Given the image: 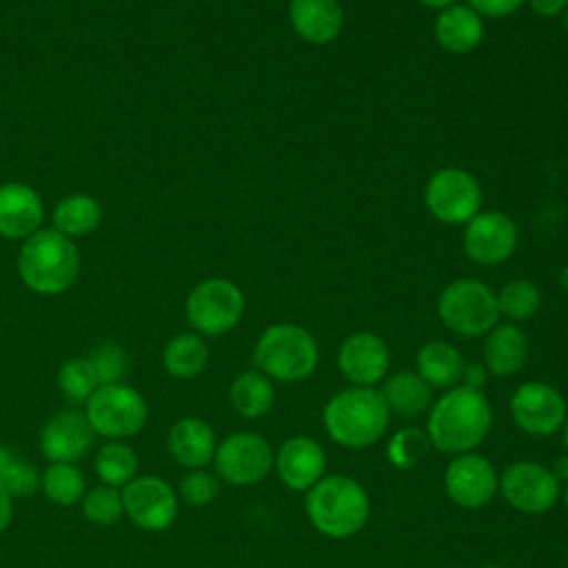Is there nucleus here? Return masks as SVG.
Returning <instances> with one entry per match:
<instances>
[{"label":"nucleus","mask_w":568,"mask_h":568,"mask_svg":"<svg viewBox=\"0 0 568 568\" xmlns=\"http://www.w3.org/2000/svg\"><path fill=\"white\" fill-rule=\"evenodd\" d=\"M493 424L490 402L481 390L457 384L428 408L426 435L430 446L448 455L473 453Z\"/></svg>","instance_id":"nucleus-1"},{"label":"nucleus","mask_w":568,"mask_h":568,"mask_svg":"<svg viewBox=\"0 0 568 568\" xmlns=\"http://www.w3.org/2000/svg\"><path fill=\"white\" fill-rule=\"evenodd\" d=\"M22 284L36 295H62L80 275V251L60 231L38 229L20 244L16 260Z\"/></svg>","instance_id":"nucleus-2"},{"label":"nucleus","mask_w":568,"mask_h":568,"mask_svg":"<svg viewBox=\"0 0 568 568\" xmlns=\"http://www.w3.org/2000/svg\"><path fill=\"white\" fill-rule=\"evenodd\" d=\"M328 437L344 448L377 444L390 424V410L375 386H348L335 393L322 413Z\"/></svg>","instance_id":"nucleus-3"},{"label":"nucleus","mask_w":568,"mask_h":568,"mask_svg":"<svg viewBox=\"0 0 568 568\" xmlns=\"http://www.w3.org/2000/svg\"><path fill=\"white\" fill-rule=\"evenodd\" d=\"M306 517L317 532L331 539L357 535L371 515L364 486L346 475H324L304 497Z\"/></svg>","instance_id":"nucleus-4"},{"label":"nucleus","mask_w":568,"mask_h":568,"mask_svg":"<svg viewBox=\"0 0 568 568\" xmlns=\"http://www.w3.org/2000/svg\"><path fill=\"white\" fill-rule=\"evenodd\" d=\"M253 364L268 379L295 384L315 373L320 346L308 328L293 322H277L266 326L257 337Z\"/></svg>","instance_id":"nucleus-5"},{"label":"nucleus","mask_w":568,"mask_h":568,"mask_svg":"<svg viewBox=\"0 0 568 568\" xmlns=\"http://www.w3.org/2000/svg\"><path fill=\"white\" fill-rule=\"evenodd\" d=\"M437 315L459 337L486 335L501 317L495 291L473 277H459L444 286L437 300Z\"/></svg>","instance_id":"nucleus-6"},{"label":"nucleus","mask_w":568,"mask_h":568,"mask_svg":"<svg viewBox=\"0 0 568 568\" xmlns=\"http://www.w3.org/2000/svg\"><path fill=\"white\" fill-rule=\"evenodd\" d=\"M95 437L131 439L144 430L149 419V404L142 393L124 382L104 384L82 406Z\"/></svg>","instance_id":"nucleus-7"},{"label":"nucleus","mask_w":568,"mask_h":568,"mask_svg":"<svg viewBox=\"0 0 568 568\" xmlns=\"http://www.w3.org/2000/svg\"><path fill=\"white\" fill-rule=\"evenodd\" d=\"M184 315L197 335H224L233 331L244 315V293L226 277H206L189 291Z\"/></svg>","instance_id":"nucleus-8"},{"label":"nucleus","mask_w":568,"mask_h":568,"mask_svg":"<svg viewBox=\"0 0 568 568\" xmlns=\"http://www.w3.org/2000/svg\"><path fill=\"white\" fill-rule=\"evenodd\" d=\"M481 184L462 166L435 171L424 186V204L442 224H466L481 209Z\"/></svg>","instance_id":"nucleus-9"},{"label":"nucleus","mask_w":568,"mask_h":568,"mask_svg":"<svg viewBox=\"0 0 568 568\" xmlns=\"http://www.w3.org/2000/svg\"><path fill=\"white\" fill-rule=\"evenodd\" d=\"M275 453L266 437L251 433V430H237L226 435L222 442H217L213 466L220 481L229 486H253L266 479V475L273 470Z\"/></svg>","instance_id":"nucleus-10"},{"label":"nucleus","mask_w":568,"mask_h":568,"mask_svg":"<svg viewBox=\"0 0 568 568\" xmlns=\"http://www.w3.org/2000/svg\"><path fill=\"white\" fill-rule=\"evenodd\" d=\"M124 517L144 532L169 530L180 515L178 490L160 475H138L122 488Z\"/></svg>","instance_id":"nucleus-11"},{"label":"nucleus","mask_w":568,"mask_h":568,"mask_svg":"<svg viewBox=\"0 0 568 568\" xmlns=\"http://www.w3.org/2000/svg\"><path fill=\"white\" fill-rule=\"evenodd\" d=\"M504 499L524 515H541L559 499V481L548 466L532 459H519L506 466L499 477Z\"/></svg>","instance_id":"nucleus-12"},{"label":"nucleus","mask_w":568,"mask_h":568,"mask_svg":"<svg viewBox=\"0 0 568 568\" xmlns=\"http://www.w3.org/2000/svg\"><path fill=\"white\" fill-rule=\"evenodd\" d=\"M464 253L479 266H497L506 262L519 244L515 220L501 211H479L464 224Z\"/></svg>","instance_id":"nucleus-13"},{"label":"nucleus","mask_w":568,"mask_h":568,"mask_svg":"<svg viewBox=\"0 0 568 568\" xmlns=\"http://www.w3.org/2000/svg\"><path fill=\"white\" fill-rule=\"evenodd\" d=\"M566 399L546 382H524L510 395L513 422L528 435L548 437L566 422Z\"/></svg>","instance_id":"nucleus-14"},{"label":"nucleus","mask_w":568,"mask_h":568,"mask_svg":"<svg viewBox=\"0 0 568 568\" xmlns=\"http://www.w3.org/2000/svg\"><path fill=\"white\" fill-rule=\"evenodd\" d=\"M444 490L459 508L477 510L493 501L499 490V475L486 457L462 453L444 470Z\"/></svg>","instance_id":"nucleus-15"},{"label":"nucleus","mask_w":568,"mask_h":568,"mask_svg":"<svg viewBox=\"0 0 568 568\" xmlns=\"http://www.w3.org/2000/svg\"><path fill=\"white\" fill-rule=\"evenodd\" d=\"M95 442V433L89 426L84 410L64 408L53 413L40 428V453L51 462L78 464L84 459Z\"/></svg>","instance_id":"nucleus-16"},{"label":"nucleus","mask_w":568,"mask_h":568,"mask_svg":"<svg viewBox=\"0 0 568 568\" xmlns=\"http://www.w3.org/2000/svg\"><path fill=\"white\" fill-rule=\"evenodd\" d=\"M390 366L388 344L371 331L351 333L337 351V368L353 386L379 384Z\"/></svg>","instance_id":"nucleus-17"},{"label":"nucleus","mask_w":568,"mask_h":568,"mask_svg":"<svg viewBox=\"0 0 568 568\" xmlns=\"http://www.w3.org/2000/svg\"><path fill=\"white\" fill-rule=\"evenodd\" d=\"M273 468L286 488L306 493L324 477L326 455L315 439L295 435L280 444Z\"/></svg>","instance_id":"nucleus-18"},{"label":"nucleus","mask_w":568,"mask_h":568,"mask_svg":"<svg viewBox=\"0 0 568 568\" xmlns=\"http://www.w3.org/2000/svg\"><path fill=\"white\" fill-rule=\"evenodd\" d=\"M44 204L40 193L27 182L0 184V237L27 240L42 229Z\"/></svg>","instance_id":"nucleus-19"},{"label":"nucleus","mask_w":568,"mask_h":568,"mask_svg":"<svg viewBox=\"0 0 568 568\" xmlns=\"http://www.w3.org/2000/svg\"><path fill=\"white\" fill-rule=\"evenodd\" d=\"M215 448V430L202 417H180L166 433V450L171 459L186 470L206 468L213 464Z\"/></svg>","instance_id":"nucleus-20"},{"label":"nucleus","mask_w":568,"mask_h":568,"mask_svg":"<svg viewBox=\"0 0 568 568\" xmlns=\"http://www.w3.org/2000/svg\"><path fill=\"white\" fill-rule=\"evenodd\" d=\"M288 22L304 42L322 47L342 33L344 9L339 0H291Z\"/></svg>","instance_id":"nucleus-21"},{"label":"nucleus","mask_w":568,"mask_h":568,"mask_svg":"<svg viewBox=\"0 0 568 568\" xmlns=\"http://www.w3.org/2000/svg\"><path fill=\"white\" fill-rule=\"evenodd\" d=\"M433 36L444 51L464 55L481 44L484 22L468 4H450L437 13Z\"/></svg>","instance_id":"nucleus-22"},{"label":"nucleus","mask_w":568,"mask_h":568,"mask_svg":"<svg viewBox=\"0 0 568 568\" xmlns=\"http://www.w3.org/2000/svg\"><path fill=\"white\" fill-rule=\"evenodd\" d=\"M528 357V339L517 324H497L484 339V366L488 375L510 377L519 373Z\"/></svg>","instance_id":"nucleus-23"},{"label":"nucleus","mask_w":568,"mask_h":568,"mask_svg":"<svg viewBox=\"0 0 568 568\" xmlns=\"http://www.w3.org/2000/svg\"><path fill=\"white\" fill-rule=\"evenodd\" d=\"M417 375L430 388H453L462 382L464 375V355L444 339L426 342L417 351Z\"/></svg>","instance_id":"nucleus-24"},{"label":"nucleus","mask_w":568,"mask_h":568,"mask_svg":"<svg viewBox=\"0 0 568 568\" xmlns=\"http://www.w3.org/2000/svg\"><path fill=\"white\" fill-rule=\"evenodd\" d=\"M379 393L388 410L402 417H415L433 404V388L417 375V371H399L384 377Z\"/></svg>","instance_id":"nucleus-25"},{"label":"nucleus","mask_w":568,"mask_h":568,"mask_svg":"<svg viewBox=\"0 0 568 568\" xmlns=\"http://www.w3.org/2000/svg\"><path fill=\"white\" fill-rule=\"evenodd\" d=\"M104 217L102 202L89 193H71L64 195L55 206H53V229L60 231L67 237H82L93 233Z\"/></svg>","instance_id":"nucleus-26"},{"label":"nucleus","mask_w":568,"mask_h":568,"mask_svg":"<svg viewBox=\"0 0 568 568\" xmlns=\"http://www.w3.org/2000/svg\"><path fill=\"white\" fill-rule=\"evenodd\" d=\"M209 364V346L195 331L173 335L162 348V368L173 379H193Z\"/></svg>","instance_id":"nucleus-27"},{"label":"nucleus","mask_w":568,"mask_h":568,"mask_svg":"<svg viewBox=\"0 0 568 568\" xmlns=\"http://www.w3.org/2000/svg\"><path fill=\"white\" fill-rule=\"evenodd\" d=\"M231 408L244 419L264 417L275 404L273 382L257 368L240 373L229 386Z\"/></svg>","instance_id":"nucleus-28"},{"label":"nucleus","mask_w":568,"mask_h":568,"mask_svg":"<svg viewBox=\"0 0 568 568\" xmlns=\"http://www.w3.org/2000/svg\"><path fill=\"white\" fill-rule=\"evenodd\" d=\"M93 473L100 484L124 488L140 475V459L135 448L124 439H104L93 455Z\"/></svg>","instance_id":"nucleus-29"},{"label":"nucleus","mask_w":568,"mask_h":568,"mask_svg":"<svg viewBox=\"0 0 568 568\" xmlns=\"http://www.w3.org/2000/svg\"><path fill=\"white\" fill-rule=\"evenodd\" d=\"M40 493L55 506H75L87 493L84 473L78 464L51 462L44 470H40Z\"/></svg>","instance_id":"nucleus-30"},{"label":"nucleus","mask_w":568,"mask_h":568,"mask_svg":"<svg viewBox=\"0 0 568 568\" xmlns=\"http://www.w3.org/2000/svg\"><path fill=\"white\" fill-rule=\"evenodd\" d=\"M0 486L13 499H27L40 490V470L31 459L0 444Z\"/></svg>","instance_id":"nucleus-31"},{"label":"nucleus","mask_w":568,"mask_h":568,"mask_svg":"<svg viewBox=\"0 0 568 568\" xmlns=\"http://www.w3.org/2000/svg\"><path fill=\"white\" fill-rule=\"evenodd\" d=\"M497 295V308L499 315H506L515 322H526L530 317H535V313L541 306V293L537 288V284H532L530 280L517 277L506 282Z\"/></svg>","instance_id":"nucleus-32"},{"label":"nucleus","mask_w":568,"mask_h":568,"mask_svg":"<svg viewBox=\"0 0 568 568\" xmlns=\"http://www.w3.org/2000/svg\"><path fill=\"white\" fill-rule=\"evenodd\" d=\"M55 382H58V388H60L62 397L69 404H82V406L93 395V390L100 386L89 357H69V359H64L58 368Z\"/></svg>","instance_id":"nucleus-33"},{"label":"nucleus","mask_w":568,"mask_h":568,"mask_svg":"<svg viewBox=\"0 0 568 568\" xmlns=\"http://www.w3.org/2000/svg\"><path fill=\"white\" fill-rule=\"evenodd\" d=\"M82 515L89 524L93 526H113L124 517V501H122V490L98 484L93 488H87L82 501H80Z\"/></svg>","instance_id":"nucleus-34"},{"label":"nucleus","mask_w":568,"mask_h":568,"mask_svg":"<svg viewBox=\"0 0 568 568\" xmlns=\"http://www.w3.org/2000/svg\"><path fill=\"white\" fill-rule=\"evenodd\" d=\"M428 448H430V439H428L426 430L402 428L388 439L386 459L390 462V466L406 470V468L417 466L426 457Z\"/></svg>","instance_id":"nucleus-35"},{"label":"nucleus","mask_w":568,"mask_h":568,"mask_svg":"<svg viewBox=\"0 0 568 568\" xmlns=\"http://www.w3.org/2000/svg\"><path fill=\"white\" fill-rule=\"evenodd\" d=\"M87 357L93 366V373H95L100 386L124 382L126 368H129V357L120 344L102 342Z\"/></svg>","instance_id":"nucleus-36"},{"label":"nucleus","mask_w":568,"mask_h":568,"mask_svg":"<svg viewBox=\"0 0 568 568\" xmlns=\"http://www.w3.org/2000/svg\"><path fill=\"white\" fill-rule=\"evenodd\" d=\"M175 490H178L180 501L202 508V506H209L215 501V497L220 493V477L206 468L186 470Z\"/></svg>","instance_id":"nucleus-37"},{"label":"nucleus","mask_w":568,"mask_h":568,"mask_svg":"<svg viewBox=\"0 0 568 568\" xmlns=\"http://www.w3.org/2000/svg\"><path fill=\"white\" fill-rule=\"evenodd\" d=\"M526 0H468V7L479 16L488 18H506L513 16Z\"/></svg>","instance_id":"nucleus-38"},{"label":"nucleus","mask_w":568,"mask_h":568,"mask_svg":"<svg viewBox=\"0 0 568 568\" xmlns=\"http://www.w3.org/2000/svg\"><path fill=\"white\" fill-rule=\"evenodd\" d=\"M486 379H488V371H486L484 362H470L464 366V375H462L464 386L481 390L486 386Z\"/></svg>","instance_id":"nucleus-39"},{"label":"nucleus","mask_w":568,"mask_h":568,"mask_svg":"<svg viewBox=\"0 0 568 568\" xmlns=\"http://www.w3.org/2000/svg\"><path fill=\"white\" fill-rule=\"evenodd\" d=\"M526 2L541 18H555L568 9V0H526Z\"/></svg>","instance_id":"nucleus-40"},{"label":"nucleus","mask_w":568,"mask_h":568,"mask_svg":"<svg viewBox=\"0 0 568 568\" xmlns=\"http://www.w3.org/2000/svg\"><path fill=\"white\" fill-rule=\"evenodd\" d=\"M13 508H16V499L0 486V535L7 532V528L13 521Z\"/></svg>","instance_id":"nucleus-41"},{"label":"nucleus","mask_w":568,"mask_h":568,"mask_svg":"<svg viewBox=\"0 0 568 568\" xmlns=\"http://www.w3.org/2000/svg\"><path fill=\"white\" fill-rule=\"evenodd\" d=\"M550 470H552V475L557 477V481H559V484H561V481H568V455L557 457V459L552 462Z\"/></svg>","instance_id":"nucleus-42"},{"label":"nucleus","mask_w":568,"mask_h":568,"mask_svg":"<svg viewBox=\"0 0 568 568\" xmlns=\"http://www.w3.org/2000/svg\"><path fill=\"white\" fill-rule=\"evenodd\" d=\"M417 2H422L426 9H437V11H442V9L450 7V4H455L457 0H417Z\"/></svg>","instance_id":"nucleus-43"},{"label":"nucleus","mask_w":568,"mask_h":568,"mask_svg":"<svg viewBox=\"0 0 568 568\" xmlns=\"http://www.w3.org/2000/svg\"><path fill=\"white\" fill-rule=\"evenodd\" d=\"M557 282H559V286L568 293V264L559 271V277H557Z\"/></svg>","instance_id":"nucleus-44"},{"label":"nucleus","mask_w":568,"mask_h":568,"mask_svg":"<svg viewBox=\"0 0 568 568\" xmlns=\"http://www.w3.org/2000/svg\"><path fill=\"white\" fill-rule=\"evenodd\" d=\"M561 444H564L566 455H568V417H566V422H564V426H561Z\"/></svg>","instance_id":"nucleus-45"},{"label":"nucleus","mask_w":568,"mask_h":568,"mask_svg":"<svg viewBox=\"0 0 568 568\" xmlns=\"http://www.w3.org/2000/svg\"><path fill=\"white\" fill-rule=\"evenodd\" d=\"M561 29L568 33V9L561 13Z\"/></svg>","instance_id":"nucleus-46"},{"label":"nucleus","mask_w":568,"mask_h":568,"mask_svg":"<svg viewBox=\"0 0 568 568\" xmlns=\"http://www.w3.org/2000/svg\"><path fill=\"white\" fill-rule=\"evenodd\" d=\"M564 506H566V508H568V486H566V488H564Z\"/></svg>","instance_id":"nucleus-47"},{"label":"nucleus","mask_w":568,"mask_h":568,"mask_svg":"<svg viewBox=\"0 0 568 568\" xmlns=\"http://www.w3.org/2000/svg\"><path fill=\"white\" fill-rule=\"evenodd\" d=\"M481 568H504V566H499V564H486V566H481Z\"/></svg>","instance_id":"nucleus-48"}]
</instances>
